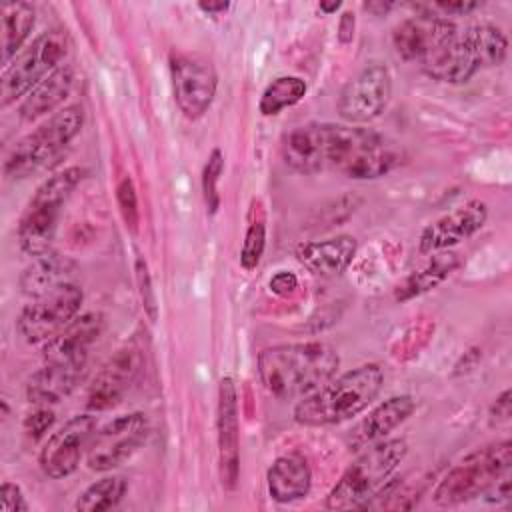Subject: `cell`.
Masks as SVG:
<instances>
[{
	"label": "cell",
	"instance_id": "6da1fadb",
	"mask_svg": "<svg viewBox=\"0 0 512 512\" xmlns=\"http://www.w3.org/2000/svg\"><path fill=\"white\" fill-rule=\"evenodd\" d=\"M340 366L338 352L324 342H294L264 348L258 354V378L268 394L280 400L316 392Z\"/></svg>",
	"mask_w": 512,
	"mask_h": 512
},
{
	"label": "cell",
	"instance_id": "7a4b0ae2",
	"mask_svg": "<svg viewBox=\"0 0 512 512\" xmlns=\"http://www.w3.org/2000/svg\"><path fill=\"white\" fill-rule=\"evenodd\" d=\"M384 372L378 364H362L332 376L316 392L300 398L294 420L302 426H332L364 412L380 394Z\"/></svg>",
	"mask_w": 512,
	"mask_h": 512
},
{
	"label": "cell",
	"instance_id": "3957f363",
	"mask_svg": "<svg viewBox=\"0 0 512 512\" xmlns=\"http://www.w3.org/2000/svg\"><path fill=\"white\" fill-rule=\"evenodd\" d=\"M398 162L400 150L376 130L324 122V170L372 180L388 174Z\"/></svg>",
	"mask_w": 512,
	"mask_h": 512
},
{
	"label": "cell",
	"instance_id": "277c9868",
	"mask_svg": "<svg viewBox=\"0 0 512 512\" xmlns=\"http://www.w3.org/2000/svg\"><path fill=\"white\" fill-rule=\"evenodd\" d=\"M508 40L492 24H472L458 30L454 38L422 66V70L446 84H464L484 68L500 66L506 60Z\"/></svg>",
	"mask_w": 512,
	"mask_h": 512
},
{
	"label": "cell",
	"instance_id": "5b68a950",
	"mask_svg": "<svg viewBox=\"0 0 512 512\" xmlns=\"http://www.w3.org/2000/svg\"><path fill=\"white\" fill-rule=\"evenodd\" d=\"M408 444L402 438H384L364 446V450L344 470L340 480L326 496V508L350 510L364 504L388 482L392 472L404 460Z\"/></svg>",
	"mask_w": 512,
	"mask_h": 512
},
{
	"label": "cell",
	"instance_id": "8992f818",
	"mask_svg": "<svg viewBox=\"0 0 512 512\" xmlns=\"http://www.w3.org/2000/svg\"><path fill=\"white\" fill-rule=\"evenodd\" d=\"M512 468V442L498 440L456 462L432 492L436 506H458L484 496Z\"/></svg>",
	"mask_w": 512,
	"mask_h": 512
},
{
	"label": "cell",
	"instance_id": "52a82bcc",
	"mask_svg": "<svg viewBox=\"0 0 512 512\" xmlns=\"http://www.w3.org/2000/svg\"><path fill=\"white\" fill-rule=\"evenodd\" d=\"M84 172L78 166H68L46 178L32 194L18 222V244L28 256L50 252L58 220L64 204L80 184Z\"/></svg>",
	"mask_w": 512,
	"mask_h": 512
},
{
	"label": "cell",
	"instance_id": "ba28073f",
	"mask_svg": "<svg viewBox=\"0 0 512 512\" xmlns=\"http://www.w3.org/2000/svg\"><path fill=\"white\" fill-rule=\"evenodd\" d=\"M82 124V106L70 104L56 110L12 146L4 162V174L8 178H26L28 174L46 166L48 160L68 146V142L80 132Z\"/></svg>",
	"mask_w": 512,
	"mask_h": 512
},
{
	"label": "cell",
	"instance_id": "9c48e42d",
	"mask_svg": "<svg viewBox=\"0 0 512 512\" xmlns=\"http://www.w3.org/2000/svg\"><path fill=\"white\" fill-rule=\"evenodd\" d=\"M70 48L66 30L52 28L38 34L2 72L0 104L10 106L24 98L36 84L62 66Z\"/></svg>",
	"mask_w": 512,
	"mask_h": 512
},
{
	"label": "cell",
	"instance_id": "30bf717a",
	"mask_svg": "<svg viewBox=\"0 0 512 512\" xmlns=\"http://www.w3.org/2000/svg\"><path fill=\"white\" fill-rule=\"evenodd\" d=\"M84 302V292L76 282L62 284L22 308L16 320L20 336L28 344H44L64 330L78 314Z\"/></svg>",
	"mask_w": 512,
	"mask_h": 512
},
{
	"label": "cell",
	"instance_id": "8fae6325",
	"mask_svg": "<svg viewBox=\"0 0 512 512\" xmlns=\"http://www.w3.org/2000/svg\"><path fill=\"white\" fill-rule=\"evenodd\" d=\"M148 418L142 412L120 414L98 426L86 450L90 470L108 472L130 460L148 438Z\"/></svg>",
	"mask_w": 512,
	"mask_h": 512
},
{
	"label": "cell",
	"instance_id": "7c38bea8",
	"mask_svg": "<svg viewBox=\"0 0 512 512\" xmlns=\"http://www.w3.org/2000/svg\"><path fill=\"white\" fill-rule=\"evenodd\" d=\"M170 78L174 102L188 120L202 118L218 88L214 64L202 54L174 52L170 56Z\"/></svg>",
	"mask_w": 512,
	"mask_h": 512
},
{
	"label": "cell",
	"instance_id": "4fadbf2b",
	"mask_svg": "<svg viewBox=\"0 0 512 512\" xmlns=\"http://www.w3.org/2000/svg\"><path fill=\"white\" fill-rule=\"evenodd\" d=\"M392 96V74L382 62L366 64L342 88L336 110L340 118L352 126H360L378 118Z\"/></svg>",
	"mask_w": 512,
	"mask_h": 512
},
{
	"label": "cell",
	"instance_id": "5bb4252c",
	"mask_svg": "<svg viewBox=\"0 0 512 512\" xmlns=\"http://www.w3.org/2000/svg\"><path fill=\"white\" fill-rule=\"evenodd\" d=\"M98 424L92 414H78L66 420L56 432L48 436L40 450V468L46 476L60 480L70 476L82 458H86L88 444Z\"/></svg>",
	"mask_w": 512,
	"mask_h": 512
},
{
	"label": "cell",
	"instance_id": "9a60e30c",
	"mask_svg": "<svg viewBox=\"0 0 512 512\" xmlns=\"http://www.w3.org/2000/svg\"><path fill=\"white\" fill-rule=\"evenodd\" d=\"M456 32V24L442 14L420 12L394 28L392 44L402 60L424 66L454 38Z\"/></svg>",
	"mask_w": 512,
	"mask_h": 512
},
{
	"label": "cell",
	"instance_id": "2e32d148",
	"mask_svg": "<svg viewBox=\"0 0 512 512\" xmlns=\"http://www.w3.org/2000/svg\"><path fill=\"white\" fill-rule=\"evenodd\" d=\"M142 370V352L136 346H124L116 350L114 356L100 368L94 376L88 394L86 406L92 412L110 410L122 402L132 384L136 382Z\"/></svg>",
	"mask_w": 512,
	"mask_h": 512
},
{
	"label": "cell",
	"instance_id": "e0dca14e",
	"mask_svg": "<svg viewBox=\"0 0 512 512\" xmlns=\"http://www.w3.org/2000/svg\"><path fill=\"white\" fill-rule=\"evenodd\" d=\"M488 220V206L482 200H468L466 204L454 208L452 212L440 216L428 224L418 238V250L422 254H432L440 250H450L462 240L474 236Z\"/></svg>",
	"mask_w": 512,
	"mask_h": 512
},
{
	"label": "cell",
	"instance_id": "ac0fdd59",
	"mask_svg": "<svg viewBox=\"0 0 512 512\" xmlns=\"http://www.w3.org/2000/svg\"><path fill=\"white\" fill-rule=\"evenodd\" d=\"M104 330V316L86 312L76 316L64 330L42 346V358L48 364H88V352Z\"/></svg>",
	"mask_w": 512,
	"mask_h": 512
},
{
	"label": "cell",
	"instance_id": "d6986e66",
	"mask_svg": "<svg viewBox=\"0 0 512 512\" xmlns=\"http://www.w3.org/2000/svg\"><path fill=\"white\" fill-rule=\"evenodd\" d=\"M238 396L230 376H224L218 386V450L220 478L226 488H234L240 462V432H238Z\"/></svg>",
	"mask_w": 512,
	"mask_h": 512
},
{
	"label": "cell",
	"instance_id": "ffe728a7",
	"mask_svg": "<svg viewBox=\"0 0 512 512\" xmlns=\"http://www.w3.org/2000/svg\"><path fill=\"white\" fill-rule=\"evenodd\" d=\"M358 250L356 238L340 234L326 240L302 242L296 246L298 262L312 274L332 278L342 274L354 260Z\"/></svg>",
	"mask_w": 512,
	"mask_h": 512
},
{
	"label": "cell",
	"instance_id": "44dd1931",
	"mask_svg": "<svg viewBox=\"0 0 512 512\" xmlns=\"http://www.w3.org/2000/svg\"><path fill=\"white\" fill-rule=\"evenodd\" d=\"M416 410V400L408 394L390 396L368 412L350 432V444L354 448H364L378 440H384L394 428L406 422Z\"/></svg>",
	"mask_w": 512,
	"mask_h": 512
},
{
	"label": "cell",
	"instance_id": "7402d4cb",
	"mask_svg": "<svg viewBox=\"0 0 512 512\" xmlns=\"http://www.w3.org/2000/svg\"><path fill=\"white\" fill-rule=\"evenodd\" d=\"M284 164L298 174L324 170V122H310L292 128L280 144Z\"/></svg>",
	"mask_w": 512,
	"mask_h": 512
},
{
	"label": "cell",
	"instance_id": "603a6c76",
	"mask_svg": "<svg viewBox=\"0 0 512 512\" xmlns=\"http://www.w3.org/2000/svg\"><path fill=\"white\" fill-rule=\"evenodd\" d=\"M88 364L44 362L26 382V398L36 406H50L64 400L82 382Z\"/></svg>",
	"mask_w": 512,
	"mask_h": 512
},
{
	"label": "cell",
	"instance_id": "cb8c5ba5",
	"mask_svg": "<svg viewBox=\"0 0 512 512\" xmlns=\"http://www.w3.org/2000/svg\"><path fill=\"white\" fill-rule=\"evenodd\" d=\"M266 484L270 498L280 504L306 498L312 486V470L308 460L298 452L278 456L268 468Z\"/></svg>",
	"mask_w": 512,
	"mask_h": 512
},
{
	"label": "cell",
	"instance_id": "d4e9b609",
	"mask_svg": "<svg viewBox=\"0 0 512 512\" xmlns=\"http://www.w3.org/2000/svg\"><path fill=\"white\" fill-rule=\"evenodd\" d=\"M72 84H74V68L68 64H62L22 98V104L18 108L20 118L26 122H34L46 116L48 112H54L70 94Z\"/></svg>",
	"mask_w": 512,
	"mask_h": 512
},
{
	"label": "cell",
	"instance_id": "484cf974",
	"mask_svg": "<svg viewBox=\"0 0 512 512\" xmlns=\"http://www.w3.org/2000/svg\"><path fill=\"white\" fill-rule=\"evenodd\" d=\"M74 272L76 264L68 256L50 250L40 256H34L32 264L20 276V288L24 294L38 298L62 284L72 282Z\"/></svg>",
	"mask_w": 512,
	"mask_h": 512
},
{
	"label": "cell",
	"instance_id": "4316f807",
	"mask_svg": "<svg viewBox=\"0 0 512 512\" xmlns=\"http://www.w3.org/2000/svg\"><path fill=\"white\" fill-rule=\"evenodd\" d=\"M460 266V254L452 250L432 252L430 260L422 264L418 270H412L396 288V300L406 302L410 298L422 296L428 290L442 284L456 268Z\"/></svg>",
	"mask_w": 512,
	"mask_h": 512
},
{
	"label": "cell",
	"instance_id": "83f0119b",
	"mask_svg": "<svg viewBox=\"0 0 512 512\" xmlns=\"http://www.w3.org/2000/svg\"><path fill=\"white\" fill-rule=\"evenodd\" d=\"M34 6L28 2H10L2 6V64L8 66L16 58L22 44L34 28Z\"/></svg>",
	"mask_w": 512,
	"mask_h": 512
},
{
	"label": "cell",
	"instance_id": "f1b7e54d",
	"mask_svg": "<svg viewBox=\"0 0 512 512\" xmlns=\"http://www.w3.org/2000/svg\"><path fill=\"white\" fill-rule=\"evenodd\" d=\"M128 490L124 476H104L90 484L74 502V510L80 512H104L120 504Z\"/></svg>",
	"mask_w": 512,
	"mask_h": 512
},
{
	"label": "cell",
	"instance_id": "f546056e",
	"mask_svg": "<svg viewBox=\"0 0 512 512\" xmlns=\"http://www.w3.org/2000/svg\"><path fill=\"white\" fill-rule=\"evenodd\" d=\"M306 90L308 86L300 76H278L264 88L258 108L264 116H274L300 102L306 96Z\"/></svg>",
	"mask_w": 512,
	"mask_h": 512
},
{
	"label": "cell",
	"instance_id": "4dcf8cb0",
	"mask_svg": "<svg viewBox=\"0 0 512 512\" xmlns=\"http://www.w3.org/2000/svg\"><path fill=\"white\" fill-rule=\"evenodd\" d=\"M264 246H266V226L262 220H254L250 222L244 234V242L240 250V264L244 270H254L260 264Z\"/></svg>",
	"mask_w": 512,
	"mask_h": 512
},
{
	"label": "cell",
	"instance_id": "1f68e13d",
	"mask_svg": "<svg viewBox=\"0 0 512 512\" xmlns=\"http://www.w3.org/2000/svg\"><path fill=\"white\" fill-rule=\"evenodd\" d=\"M222 170H224V154L218 148H214L212 154L208 156V162L202 172V192H204V202H206L210 214H214L220 206V196H218L216 184L220 180Z\"/></svg>",
	"mask_w": 512,
	"mask_h": 512
},
{
	"label": "cell",
	"instance_id": "d6a6232c",
	"mask_svg": "<svg viewBox=\"0 0 512 512\" xmlns=\"http://www.w3.org/2000/svg\"><path fill=\"white\" fill-rule=\"evenodd\" d=\"M118 204H120V210H122L126 226L136 230V224H138V202H136V192H134V184H132L130 178H124L118 184Z\"/></svg>",
	"mask_w": 512,
	"mask_h": 512
},
{
	"label": "cell",
	"instance_id": "836d02e7",
	"mask_svg": "<svg viewBox=\"0 0 512 512\" xmlns=\"http://www.w3.org/2000/svg\"><path fill=\"white\" fill-rule=\"evenodd\" d=\"M54 424V412L48 406H38L24 418V432L32 440H40Z\"/></svg>",
	"mask_w": 512,
	"mask_h": 512
},
{
	"label": "cell",
	"instance_id": "e575fe53",
	"mask_svg": "<svg viewBox=\"0 0 512 512\" xmlns=\"http://www.w3.org/2000/svg\"><path fill=\"white\" fill-rule=\"evenodd\" d=\"M136 272H138V282H140V294H142V306L144 310L148 312L150 320L154 322L156 320V314H158V306H156V296H154V290H152V282H150V274H148V268H146V262L142 258H138L136 262Z\"/></svg>",
	"mask_w": 512,
	"mask_h": 512
},
{
	"label": "cell",
	"instance_id": "d590c367",
	"mask_svg": "<svg viewBox=\"0 0 512 512\" xmlns=\"http://www.w3.org/2000/svg\"><path fill=\"white\" fill-rule=\"evenodd\" d=\"M28 504L20 486L12 482H4L0 488V510L2 512H28Z\"/></svg>",
	"mask_w": 512,
	"mask_h": 512
},
{
	"label": "cell",
	"instance_id": "8d00e7d4",
	"mask_svg": "<svg viewBox=\"0 0 512 512\" xmlns=\"http://www.w3.org/2000/svg\"><path fill=\"white\" fill-rule=\"evenodd\" d=\"M480 6H482V2H470V0H450V2L438 0V2L432 4L434 10L442 12V16H448V14H452V16H466V14L474 12V10H478Z\"/></svg>",
	"mask_w": 512,
	"mask_h": 512
},
{
	"label": "cell",
	"instance_id": "74e56055",
	"mask_svg": "<svg viewBox=\"0 0 512 512\" xmlns=\"http://www.w3.org/2000/svg\"><path fill=\"white\" fill-rule=\"evenodd\" d=\"M512 416V392L510 388H506L492 404L490 408V420L494 424H502V422H508Z\"/></svg>",
	"mask_w": 512,
	"mask_h": 512
},
{
	"label": "cell",
	"instance_id": "f35d334b",
	"mask_svg": "<svg viewBox=\"0 0 512 512\" xmlns=\"http://www.w3.org/2000/svg\"><path fill=\"white\" fill-rule=\"evenodd\" d=\"M296 286H298V278H296L292 272H286V270L278 272V274L272 276V280H270V288H272L276 294H280V296H286V294L294 292Z\"/></svg>",
	"mask_w": 512,
	"mask_h": 512
},
{
	"label": "cell",
	"instance_id": "ab89813d",
	"mask_svg": "<svg viewBox=\"0 0 512 512\" xmlns=\"http://www.w3.org/2000/svg\"><path fill=\"white\" fill-rule=\"evenodd\" d=\"M340 42H350L352 36H354V14L350 12H344L342 18H340Z\"/></svg>",
	"mask_w": 512,
	"mask_h": 512
},
{
	"label": "cell",
	"instance_id": "60d3db41",
	"mask_svg": "<svg viewBox=\"0 0 512 512\" xmlns=\"http://www.w3.org/2000/svg\"><path fill=\"white\" fill-rule=\"evenodd\" d=\"M198 8L204 10L206 14H220V12H226L230 8V4L228 2H200Z\"/></svg>",
	"mask_w": 512,
	"mask_h": 512
},
{
	"label": "cell",
	"instance_id": "b9f144b4",
	"mask_svg": "<svg viewBox=\"0 0 512 512\" xmlns=\"http://www.w3.org/2000/svg\"><path fill=\"white\" fill-rule=\"evenodd\" d=\"M364 8L370 10V12H376V14H384L392 8V4H388V2H368V4H364Z\"/></svg>",
	"mask_w": 512,
	"mask_h": 512
},
{
	"label": "cell",
	"instance_id": "7bdbcfd3",
	"mask_svg": "<svg viewBox=\"0 0 512 512\" xmlns=\"http://www.w3.org/2000/svg\"><path fill=\"white\" fill-rule=\"evenodd\" d=\"M340 6H342V2H320V10L326 12V14L336 12Z\"/></svg>",
	"mask_w": 512,
	"mask_h": 512
}]
</instances>
